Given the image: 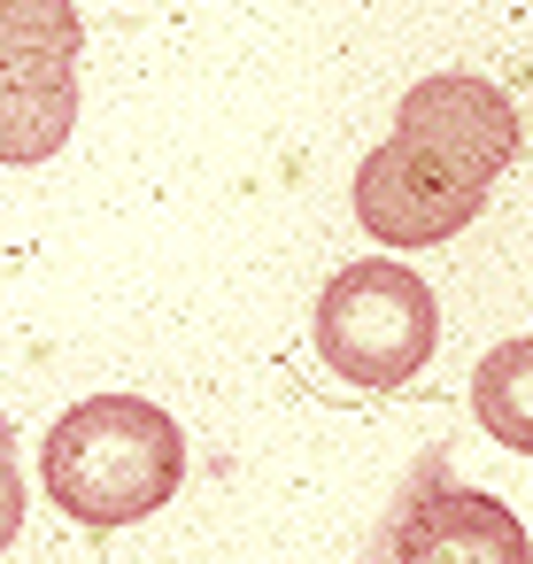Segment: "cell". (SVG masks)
Listing matches in <instances>:
<instances>
[{
  "label": "cell",
  "instance_id": "ba28073f",
  "mask_svg": "<svg viewBox=\"0 0 533 564\" xmlns=\"http://www.w3.org/2000/svg\"><path fill=\"white\" fill-rule=\"evenodd\" d=\"M86 24L70 0H0V63H24V55H63L78 63Z\"/></svg>",
  "mask_w": 533,
  "mask_h": 564
},
{
  "label": "cell",
  "instance_id": "52a82bcc",
  "mask_svg": "<svg viewBox=\"0 0 533 564\" xmlns=\"http://www.w3.org/2000/svg\"><path fill=\"white\" fill-rule=\"evenodd\" d=\"M471 410H479V425H487L502 448L533 456V340H502V348L479 356V371H471Z\"/></svg>",
  "mask_w": 533,
  "mask_h": 564
},
{
  "label": "cell",
  "instance_id": "3957f363",
  "mask_svg": "<svg viewBox=\"0 0 533 564\" xmlns=\"http://www.w3.org/2000/svg\"><path fill=\"white\" fill-rule=\"evenodd\" d=\"M487 186L448 171L440 155L410 148V140H379L356 163V225L387 248H440L479 217Z\"/></svg>",
  "mask_w": 533,
  "mask_h": 564
},
{
  "label": "cell",
  "instance_id": "6da1fadb",
  "mask_svg": "<svg viewBox=\"0 0 533 564\" xmlns=\"http://www.w3.org/2000/svg\"><path fill=\"white\" fill-rule=\"evenodd\" d=\"M40 471H47V502L63 518H78L86 533H117V525L155 518L178 495L186 441H178L171 410H155L140 394H94L47 425Z\"/></svg>",
  "mask_w": 533,
  "mask_h": 564
},
{
  "label": "cell",
  "instance_id": "5b68a950",
  "mask_svg": "<svg viewBox=\"0 0 533 564\" xmlns=\"http://www.w3.org/2000/svg\"><path fill=\"white\" fill-rule=\"evenodd\" d=\"M394 564H533V541L510 502L479 487H433L402 510Z\"/></svg>",
  "mask_w": 533,
  "mask_h": 564
},
{
  "label": "cell",
  "instance_id": "277c9868",
  "mask_svg": "<svg viewBox=\"0 0 533 564\" xmlns=\"http://www.w3.org/2000/svg\"><path fill=\"white\" fill-rule=\"evenodd\" d=\"M394 140H410V148L440 155L448 171L494 186V178L518 163L525 124H518V109H510L487 78H471V70H440V78H417V86L402 94V109H394Z\"/></svg>",
  "mask_w": 533,
  "mask_h": 564
},
{
  "label": "cell",
  "instance_id": "8992f818",
  "mask_svg": "<svg viewBox=\"0 0 533 564\" xmlns=\"http://www.w3.org/2000/svg\"><path fill=\"white\" fill-rule=\"evenodd\" d=\"M78 132V63L63 55H24L0 63V163H55Z\"/></svg>",
  "mask_w": 533,
  "mask_h": 564
},
{
  "label": "cell",
  "instance_id": "9c48e42d",
  "mask_svg": "<svg viewBox=\"0 0 533 564\" xmlns=\"http://www.w3.org/2000/svg\"><path fill=\"white\" fill-rule=\"evenodd\" d=\"M24 533V471H17V433L0 417V549Z\"/></svg>",
  "mask_w": 533,
  "mask_h": 564
},
{
  "label": "cell",
  "instance_id": "7a4b0ae2",
  "mask_svg": "<svg viewBox=\"0 0 533 564\" xmlns=\"http://www.w3.org/2000/svg\"><path fill=\"white\" fill-rule=\"evenodd\" d=\"M440 348V302L433 286L394 263V256H371V263H348L325 294H317V356L348 379V387H410Z\"/></svg>",
  "mask_w": 533,
  "mask_h": 564
}]
</instances>
